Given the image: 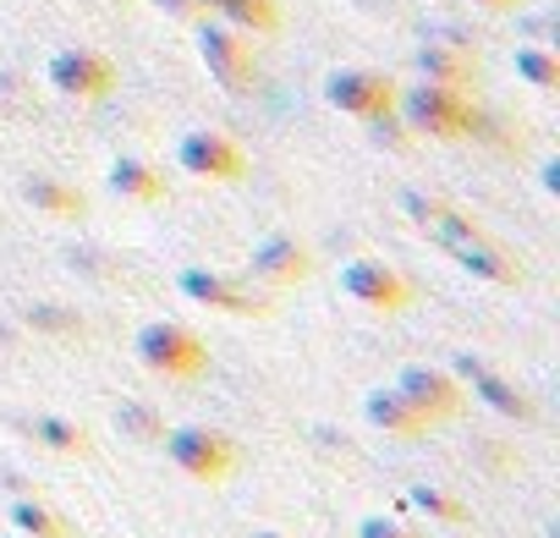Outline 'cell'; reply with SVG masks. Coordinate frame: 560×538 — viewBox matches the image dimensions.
Instances as JSON below:
<instances>
[{
    "mask_svg": "<svg viewBox=\"0 0 560 538\" xmlns=\"http://www.w3.org/2000/svg\"><path fill=\"white\" fill-rule=\"evenodd\" d=\"M456 374H462V385H472V396L489 401L500 418H511V423H533V418H538V407H533L516 385H505L500 374H489L478 358H456Z\"/></svg>",
    "mask_w": 560,
    "mask_h": 538,
    "instance_id": "obj_13",
    "label": "cell"
},
{
    "mask_svg": "<svg viewBox=\"0 0 560 538\" xmlns=\"http://www.w3.org/2000/svg\"><path fill=\"white\" fill-rule=\"evenodd\" d=\"M363 412H369L374 429H385V434H396V440H423V434L434 429L396 385H390V390H369V396H363Z\"/></svg>",
    "mask_w": 560,
    "mask_h": 538,
    "instance_id": "obj_14",
    "label": "cell"
},
{
    "mask_svg": "<svg viewBox=\"0 0 560 538\" xmlns=\"http://www.w3.org/2000/svg\"><path fill=\"white\" fill-rule=\"evenodd\" d=\"M412 500H418V505H423L429 516L451 522V527H467V522H472V511H467V505H462L456 494H445V489H429V483H418V489H412Z\"/></svg>",
    "mask_w": 560,
    "mask_h": 538,
    "instance_id": "obj_23",
    "label": "cell"
},
{
    "mask_svg": "<svg viewBox=\"0 0 560 538\" xmlns=\"http://www.w3.org/2000/svg\"><path fill=\"white\" fill-rule=\"evenodd\" d=\"M12 527H18L23 538H72V522L56 516V511L39 505V500H18V505H12Z\"/></svg>",
    "mask_w": 560,
    "mask_h": 538,
    "instance_id": "obj_21",
    "label": "cell"
},
{
    "mask_svg": "<svg viewBox=\"0 0 560 538\" xmlns=\"http://www.w3.org/2000/svg\"><path fill=\"white\" fill-rule=\"evenodd\" d=\"M28 434H34L45 451H56V456H89V451H94V440H89L83 423H67V418H50V412H39V418L28 423Z\"/></svg>",
    "mask_w": 560,
    "mask_h": 538,
    "instance_id": "obj_19",
    "label": "cell"
},
{
    "mask_svg": "<svg viewBox=\"0 0 560 538\" xmlns=\"http://www.w3.org/2000/svg\"><path fill=\"white\" fill-rule=\"evenodd\" d=\"M132 347H138L143 369L160 374V379H198V374L209 369V347H203L187 325H171V319L143 325Z\"/></svg>",
    "mask_w": 560,
    "mask_h": 538,
    "instance_id": "obj_2",
    "label": "cell"
},
{
    "mask_svg": "<svg viewBox=\"0 0 560 538\" xmlns=\"http://www.w3.org/2000/svg\"><path fill=\"white\" fill-rule=\"evenodd\" d=\"M116 429L132 434V440H143V445H160L165 440V418L154 407H143V401H121L116 407Z\"/></svg>",
    "mask_w": 560,
    "mask_h": 538,
    "instance_id": "obj_22",
    "label": "cell"
},
{
    "mask_svg": "<svg viewBox=\"0 0 560 538\" xmlns=\"http://www.w3.org/2000/svg\"><path fill=\"white\" fill-rule=\"evenodd\" d=\"M198 61L225 94H247L258 78V56H253L247 34L231 23H198Z\"/></svg>",
    "mask_w": 560,
    "mask_h": 538,
    "instance_id": "obj_3",
    "label": "cell"
},
{
    "mask_svg": "<svg viewBox=\"0 0 560 538\" xmlns=\"http://www.w3.org/2000/svg\"><path fill=\"white\" fill-rule=\"evenodd\" d=\"M341 292L374 314H401L412 303V281L401 269H390L385 258H347L341 264Z\"/></svg>",
    "mask_w": 560,
    "mask_h": 538,
    "instance_id": "obj_6",
    "label": "cell"
},
{
    "mask_svg": "<svg viewBox=\"0 0 560 538\" xmlns=\"http://www.w3.org/2000/svg\"><path fill=\"white\" fill-rule=\"evenodd\" d=\"M176 165L198 182H242L247 176V154L225 132H209V127H192L176 138Z\"/></svg>",
    "mask_w": 560,
    "mask_h": 538,
    "instance_id": "obj_7",
    "label": "cell"
},
{
    "mask_svg": "<svg viewBox=\"0 0 560 538\" xmlns=\"http://www.w3.org/2000/svg\"><path fill=\"white\" fill-rule=\"evenodd\" d=\"M253 538H287V533H253Z\"/></svg>",
    "mask_w": 560,
    "mask_h": 538,
    "instance_id": "obj_28",
    "label": "cell"
},
{
    "mask_svg": "<svg viewBox=\"0 0 560 538\" xmlns=\"http://www.w3.org/2000/svg\"><path fill=\"white\" fill-rule=\"evenodd\" d=\"M50 89L67 94V100L94 105V100H105V94L116 89V67H110L100 50L72 45V50H56V56H50Z\"/></svg>",
    "mask_w": 560,
    "mask_h": 538,
    "instance_id": "obj_8",
    "label": "cell"
},
{
    "mask_svg": "<svg viewBox=\"0 0 560 538\" xmlns=\"http://www.w3.org/2000/svg\"><path fill=\"white\" fill-rule=\"evenodd\" d=\"M23 198H28L39 214H50V220H83V214H89V198H83L72 182H56V176H28Z\"/></svg>",
    "mask_w": 560,
    "mask_h": 538,
    "instance_id": "obj_18",
    "label": "cell"
},
{
    "mask_svg": "<svg viewBox=\"0 0 560 538\" xmlns=\"http://www.w3.org/2000/svg\"><path fill=\"white\" fill-rule=\"evenodd\" d=\"M160 7H171L176 17H198V7H192V0H160Z\"/></svg>",
    "mask_w": 560,
    "mask_h": 538,
    "instance_id": "obj_27",
    "label": "cell"
},
{
    "mask_svg": "<svg viewBox=\"0 0 560 538\" xmlns=\"http://www.w3.org/2000/svg\"><path fill=\"white\" fill-rule=\"evenodd\" d=\"M472 7H483V12H516L522 0H472Z\"/></svg>",
    "mask_w": 560,
    "mask_h": 538,
    "instance_id": "obj_26",
    "label": "cell"
},
{
    "mask_svg": "<svg viewBox=\"0 0 560 538\" xmlns=\"http://www.w3.org/2000/svg\"><path fill=\"white\" fill-rule=\"evenodd\" d=\"M418 72H423V83H445V89H472L478 83L472 50H456V45H423Z\"/></svg>",
    "mask_w": 560,
    "mask_h": 538,
    "instance_id": "obj_16",
    "label": "cell"
},
{
    "mask_svg": "<svg viewBox=\"0 0 560 538\" xmlns=\"http://www.w3.org/2000/svg\"><path fill=\"white\" fill-rule=\"evenodd\" d=\"M28 325H34V330H67V336L83 330L78 314H61V308H50V303H34V308H28Z\"/></svg>",
    "mask_w": 560,
    "mask_h": 538,
    "instance_id": "obj_24",
    "label": "cell"
},
{
    "mask_svg": "<svg viewBox=\"0 0 560 538\" xmlns=\"http://www.w3.org/2000/svg\"><path fill=\"white\" fill-rule=\"evenodd\" d=\"M445 253L467 269V276H478V281H494V286H522V264L500 247V242H489L478 225L467 231V236H456V242H445Z\"/></svg>",
    "mask_w": 560,
    "mask_h": 538,
    "instance_id": "obj_11",
    "label": "cell"
},
{
    "mask_svg": "<svg viewBox=\"0 0 560 538\" xmlns=\"http://www.w3.org/2000/svg\"><path fill=\"white\" fill-rule=\"evenodd\" d=\"M176 286H182V297H192L198 308H214V314H236V319H264L269 314V297H258V292L214 276V269H198V264L182 269Z\"/></svg>",
    "mask_w": 560,
    "mask_h": 538,
    "instance_id": "obj_9",
    "label": "cell"
},
{
    "mask_svg": "<svg viewBox=\"0 0 560 538\" xmlns=\"http://www.w3.org/2000/svg\"><path fill=\"white\" fill-rule=\"evenodd\" d=\"M516 78L533 83L538 94H555L560 89V56L544 50V45H516Z\"/></svg>",
    "mask_w": 560,
    "mask_h": 538,
    "instance_id": "obj_20",
    "label": "cell"
},
{
    "mask_svg": "<svg viewBox=\"0 0 560 538\" xmlns=\"http://www.w3.org/2000/svg\"><path fill=\"white\" fill-rule=\"evenodd\" d=\"M396 83L374 67H341L325 78V100L341 110V116H358V121H380V116H396Z\"/></svg>",
    "mask_w": 560,
    "mask_h": 538,
    "instance_id": "obj_5",
    "label": "cell"
},
{
    "mask_svg": "<svg viewBox=\"0 0 560 538\" xmlns=\"http://www.w3.org/2000/svg\"><path fill=\"white\" fill-rule=\"evenodd\" d=\"M253 276L258 281H269V286H298V281H308L314 276V258H308V247L298 242V236H264V242H253Z\"/></svg>",
    "mask_w": 560,
    "mask_h": 538,
    "instance_id": "obj_12",
    "label": "cell"
},
{
    "mask_svg": "<svg viewBox=\"0 0 560 538\" xmlns=\"http://www.w3.org/2000/svg\"><path fill=\"white\" fill-rule=\"evenodd\" d=\"M198 17H220L242 34H275L280 28V7L275 0H192Z\"/></svg>",
    "mask_w": 560,
    "mask_h": 538,
    "instance_id": "obj_15",
    "label": "cell"
},
{
    "mask_svg": "<svg viewBox=\"0 0 560 538\" xmlns=\"http://www.w3.org/2000/svg\"><path fill=\"white\" fill-rule=\"evenodd\" d=\"M105 182H110V192L127 198V203H160V198H165V176H160L149 160H138V154H121Z\"/></svg>",
    "mask_w": 560,
    "mask_h": 538,
    "instance_id": "obj_17",
    "label": "cell"
},
{
    "mask_svg": "<svg viewBox=\"0 0 560 538\" xmlns=\"http://www.w3.org/2000/svg\"><path fill=\"white\" fill-rule=\"evenodd\" d=\"M165 456L198 478V483H225L236 472V445L220 434V429H203V423H187V429H165Z\"/></svg>",
    "mask_w": 560,
    "mask_h": 538,
    "instance_id": "obj_4",
    "label": "cell"
},
{
    "mask_svg": "<svg viewBox=\"0 0 560 538\" xmlns=\"http://www.w3.org/2000/svg\"><path fill=\"white\" fill-rule=\"evenodd\" d=\"M358 538H423V533L407 527V522H396V516H363L358 522Z\"/></svg>",
    "mask_w": 560,
    "mask_h": 538,
    "instance_id": "obj_25",
    "label": "cell"
},
{
    "mask_svg": "<svg viewBox=\"0 0 560 538\" xmlns=\"http://www.w3.org/2000/svg\"><path fill=\"white\" fill-rule=\"evenodd\" d=\"M396 390L429 418V423H451L462 407H467V390H462V379L456 374H445V369H429V363H412V369H401V379H396Z\"/></svg>",
    "mask_w": 560,
    "mask_h": 538,
    "instance_id": "obj_10",
    "label": "cell"
},
{
    "mask_svg": "<svg viewBox=\"0 0 560 538\" xmlns=\"http://www.w3.org/2000/svg\"><path fill=\"white\" fill-rule=\"evenodd\" d=\"M401 127L412 138H440V143H462L483 132V110L472 105L467 89H445V83H412L396 94Z\"/></svg>",
    "mask_w": 560,
    "mask_h": 538,
    "instance_id": "obj_1",
    "label": "cell"
}]
</instances>
